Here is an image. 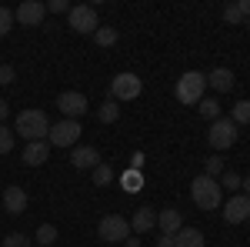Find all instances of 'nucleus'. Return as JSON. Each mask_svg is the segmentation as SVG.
<instances>
[{
    "label": "nucleus",
    "instance_id": "f257e3e1",
    "mask_svg": "<svg viewBox=\"0 0 250 247\" xmlns=\"http://www.w3.org/2000/svg\"><path fill=\"white\" fill-rule=\"evenodd\" d=\"M190 201L200 210H220L224 207V190H220V184H217L213 177L200 174V177L190 180Z\"/></svg>",
    "mask_w": 250,
    "mask_h": 247
},
{
    "label": "nucleus",
    "instance_id": "f03ea898",
    "mask_svg": "<svg viewBox=\"0 0 250 247\" xmlns=\"http://www.w3.org/2000/svg\"><path fill=\"white\" fill-rule=\"evenodd\" d=\"M14 134H20L27 144H30V140H47L50 120H47L43 111H20L17 120H14Z\"/></svg>",
    "mask_w": 250,
    "mask_h": 247
},
{
    "label": "nucleus",
    "instance_id": "7ed1b4c3",
    "mask_svg": "<svg viewBox=\"0 0 250 247\" xmlns=\"http://www.w3.org/2000/svg\"><path fill=\"white\" fill-rule=\"evenodd\" d=\"M204 90H207V74H200V70H187V74H180L177 87H173L177 100L187 104V107L200 104V100H204Z\"/></svg>",
    "mask_w": 250,
    "mask_h": 247
},
{
    "label": "nucleus",
    "instance_id": "20e7f679",
    "mask_svg": "<svg viewBox=\"0 0 250 247\" xmlns=\"http://www.w3.org/2000/svg\"><path fill=\"white\" fill-rule=\"evenodd\" d=\"M67 17H70V30H77L80 37H87V34L94 37L97 27H100V20H97V7H94V3H74Z\"/></svg>",
    "mask_w": 250,
    "mask_h": 247
},
{
    "label": "nucleus",
    "instance_id": "39448f33",
    "mask_svg": "<svg viewBox=\"0 0 250 247\" xmlns=\"http://www.w3.org/2000/svg\"><path fill=\"white\" fill-rule=\"evenodd\" d=\"M97 234H100L104 244H124V241L130 237V221L120 217V214H107V217L97 224Z\"/></svg>",
    "mask_w": 250,
    "mask_h": 247
},
{
    "label": "nucleus",
    "instance_id": "423d86ee",
    "mask_svg": "<svg viewBox=\"0 0 250 247\" xmlns=\"http://www.w3.org/2000/svg\"><path fill=\"white\" fill-rule=\"evenodd\" d=\"M140 90H144V80H140L137 74H130V70H124V74H117L114 80H110V97H114L117 104H124V100H137Z\"/></svg>",
    "mask_w": 250,
    "mask_h": 247
},
{
    "label": "nucleus",
    "instance_id": "0eeeda50",
    "mask_svg": "<svg viewBox=\"0 0 250 247\" xmlns=\"http://www.w3.org/2000/svg\"><path fill=\"white\" fill-rule=\"evenodd\" d=\"M207 144H210L213 151H227L237 144V124H233L230 117H220V120H213L210 131H207Z\"/></svg>",
    "mask_w": 250,
    "mask_h": 247
},
{
    "label": "nucleus",
    "instance_id": "6e6552de",
    "mask_svg": "<svg viewBox=\"0 0 250 247\" xmlns=\"http://www.w3.org/2000/svg\"><path fill=\"white\" fill-rule=\"evenodd\" d=\"M80 120H57L50 134H47V144L50 147H77L80 144Z\"/></svg>",
    "mask_w": 250,
    "mask_h": 247
},
{
    "label": "nucleus",
    "instance_id": "1a4fd4ad",
    "mask_svg": "<svg viewBox=\"0 0 250 247\" xmlns=\"http://www.w3.org/2000/svg\"><path fill=\"white\" fill-rule=\"evenodd\" d=\"M57 111L63 114V120H80L90 111V104H87V97L80 94V90H63L57 97Z\"/></svg>",
    "mask_w": 250,
    "mask_h": 247
},
{
    "label": "nucleus",
    "instance_id": "9d476101",
    "mask_svg": "<svg viewBox=\"0 0 250 247\" xmlns=\"http://www.w3.org/2000/svg\"><path fill=\"white\" fill-rule=\"evenodd\" d=\"M224 221L227 224H244V221H250V197L247 194H233V197H227L224 201Z\"/></svg>",
    "mask_w": 250,
    "mask_h": 247
},
{
    "label": "nucleus",
    "instance_id": "9b49d317",
    "mask_svg": "<svg viewBox=\"0 0 250 247\" xmlns=\"http://www.w3.org/2000/svg\"><path fill=\"white\" fill-rule=\"evenodd\" d=\"M43 17H47V3H40V0H23L14 10V20L23 23V27H40Z\"/></svg>",
    "mask_w": 250,
    "mask_h": 247
},
{
    "label": "nucleus",
    "instance_id": "f8f14e48",
    "mask_svg": "<svg viewBox=\"0 0 250 247\" xmlns=\"http://www.w3.org/2000/svg\"><path fill=\"white\" fill-rule=\"evenodd\" d=\"M70 164H74L77 171H94L97 164H100V151L90 147V144H77V147L70 151Z\"/></svg>",
    "mask_w": 250,
    "mask_h": 247
},
{
    "label": "nucleus",
    "instance_id": "ddd939ff",
    "mask_svg": "<svg viewBox=\"0 0 250 247\" xmlns=\"http://www.w3.org/2000/svg\"><path fill=\"white\" fill-rule=\"evenodd\" d=\"M233 84H237V77L230 67H213L207 74V87H213V94H230Z\"/></svg>",
    "mask_w": 250,
    "mask_h": 247
},
{
    "label": "nucleus",
    "instance_id": "4468645a",
    "mask_svg": "<svg viewBox=\"0 0 250 247\" xmlns=\"http://www.w3.org/2000/svg\"><path fill=\"white\" fill-rule=\"evenodd\" d=\"M3 210L7 214H23L27 210V190L17 187V184H10V187H3Z\"/></svg>",
    "mask_w": 250,
    "mask_h": 247
},
{
    "label": "nucleus",
    "instance_id": "2eb2a0df",
    "mask_svg": "<svg viewBox=\"0 0 250 247\" xmlns=\"http://www.w3.org/2000/svg\"><path fill=\"white\" fill-rule=\"evenodd\" d=\"M47 157H50V144H47V140H30V144L23 147V164H27V167H40Z\"/></svg>",
    "mask_w": 250,
    "mask_h": 247
},
{
    "label": "nucleus",
    "instance_id": "dca6fc26",
    "mask_svg": "<svg viewBox=\"0 0 250 247\" xmlns=\"http://www.w3.org/2000/svg\"><path fill=\"white\" fill-rule=\"evenodd\" d=\"M154 227H157V210L154 207H137L134 221H130V230L134 234H150Z\"/></svg>",
    "mask_w": 250,
    "mask_h": 247
},
{
    "label": "nucleus",
    "instance_id": "f3484780",
    "mask_svg": "<svg viewBox=\"0 0 250 247\" xmlns=\"http://www.w3.org/2000/svg\"><path fill=\"white\" fill-rule=\"evenodd\" d=\"M157 224H160V234H177V230L184 227V217H180V210H173V207H167V210H160L157 214Z\"/></svg>",
    "mask_w": 250,
    "mask_h": 247
},
{
    "label": "nucleus",
    "instance_id": "a211bd4d",
    "mask_svg": "<svg viewBox=\"0 0 250 247\" xmlns=\"http://www.w3.org/2000/svg\"><path fill=\"white\" fill-rule=\"evenodd\" d=\"M173 247H207V241L197 227H180L173 234Z\"/></svg>",
    "mask_w": 250,
    "mask_h": 247
},
{
    "label": "nucleus",
    "instance_id": "6ab92c4d",
    "mask_svg": "<svg viewBox=\"0 0 250 247\" xmlns=\"http://www.w3.org/2000/svg\"><path fill=\"white\" fill-rule=\"evenodd\" d=\"M117 117H120V104H117L114 97H110V100H104V104L97 107V120H100V124H114Z\"/></svg>",
    "mask_w": 250,
    "mask_h": 247
},
{
    "label": "nucleus",
    "instance_id": "aec40b11",
    "mask_svg": "<svg viewBox=\"0 0 250 247\" xmlns=\"http://www.w3.org/2000/svg\"><path fill=\"white\" fill-rule=\"evenodd\" d=\"M230 120L237 124V127H247L250 124V100H237L230 107Z\"/></svg>",
    "mask_w": 250,
    "mask_h": 247
},
{
    "label": "nucleus",
    "instance_id": "412c9836",
    "mask_svg": "<svg viewBox=\"0 0 250 247\" xmlns=\"http://www.w3.org/2000/svg\"><path fill=\"white\" fill-rule=\"evenodd\" d=\"M197 111H200V117H207V120H220V104H217V97H204L200 104H197Z\"/></svg>",
    "mask_w": 250,
    "mask_h": 247
},
{
    "label": "nucleus",
    "instance_id": "4be33fe9",
    "mask_svg": "<svg viewBox=\"0 0 250 247\" xmlns=\"http://www.w3.org/2000/svg\"><path fill=\"white\" fill-rule=\"evenodd\" d=\"M217 184H220V190H233V194H240V187H244V180H240L237 171H224L217 177Z\"/></svg>",
    "mask_w": 250,
    "mask_h": 247
},
{
    "label": "nucleus",
    "instance_id": "5701e85b",
    "mask_svg": "<svg viewBox=\"0 0 250 247\" xmlns=\"http://www.w3.org/2000/svg\"><path fill=\"white\" fill-rule=\"evenodd\" d=\"M120 187L127 190V194H137V190H144V177H140V171H134V167H130V171L120 177Z\"/></svg>",
    "mask_w": 250,
    "mask_h": 247
},
{
    "label": "nucleus",
    "instance_id": "b1692460",
    "mask_svg": "<svg viewBox=\"0 0 250 247\" xmlns=\"http://www.w3.org/2000/svg\"><path fill=\"white\" fill-rule=\"evenodd\" d=\"M90 177H94V184H97V187H107V184L114 180V167L100 160V164H97L94 171H90Z\"/></svg>",
    "mask_w": 250,
    "mask_h": 247
},
{
    "label": "nucleus",
    "instance_id": "393cba45",
    "mask_svg": "<svg viewBox=\"0 0 250 247\" xmlns=\"http://www.w3.org/2000/svg\"><path fill=\"white\" fill-rule=\"evenodd\" d=\"M94 40H97V44H100V47H114L117 40H120V34H117L114 27H97Z\"/></svg>",
    "mask_w": 250,
    "mask_h": 247
},
{
    "label": "nucleus",
    "instance_id": "a878e982",
    "mask_svg": "<svg viewBox=\"0 0 250 247\" xmlns=\"http://www.w3.org/2000/svg\"><path fill=\"white\" fill-rule=\"evenodd\" d=\"M34 241H37V244H43V247H54V241H57V227H54V224H40Z\"/></svg>",
    "mask_w": 250,
    "mask_h": 247
},
{
    "label": "nucleus",
    "instance_id": "bb28decb",
    "mask_svg": "<svg viewBox=\"0 0 250 247\" xmlns=\"http://www.w3.org/2000/svg\"><path fill=\"white\" fill-rule=\"evenodd\" d=\"M224 171H227V167H224V160H220V157H207V160H204V174L213 177V180H217Z\"/></svg>",
    "mask_w": 250,
    "mask_h": 247
},
{
    "label": "nucleus",
    "instance_id": "cd10ccee",
    "mask_svg": "<svg viewBox=\"0 0 250 247\" xmlns=\"http://www.w3.org/2000/svg\"><path fill=\"white\" fill-rule=\"evenodd\" d=\"M14 137H17V134L10 131L7 124H0V154H10V151H14Z\"/></svg>",
    "mask_w": 250,
    "mask_h": 247
},
{
    "label": "nucleus",
    "instance_id": "c85d7f7f",
    "mask_svg": "<svg viewBox=\"0 0 250 247\" xmlns=\"http://www.w3.org/2000/svg\"><path fill=\"white\" fill-rule=\"evenodd\" d=\"M224 20H227V23H244V10H240V3H227V7H224Z\"/></svg>",
    "mask_w": 250,
    "mask_h": 247
},
{
    "label": "nucleus",
    "instance_id": "c756f323",
    "mask_svg": "<svg viewBox=\"0 0 250 247\" xmlns=\"http://www.w3.org/2000/svg\"><path fill=\"white\" fill-rule=\"evenodd\" d=\"M10 27H14V10L0 7V37H7V34H10Z\"/></svg>",
    "mask_w": 250,
    "mask_h": 247
},
{
    "label": "nucleus",
    "instance_id": "7c9ffc66",
    "mask_svg": "<svg viewBox=\"0 0 250 247\" xmlns=\"http://www.w3.org/2000/svg\"><path fill=\"white\" fill-rule=\"evenodd\" d=\"M3 247H30V241H27V234H17L14 230V234L3 237Z\"/></svg>",
    "mask_w": 250,
    "mask_h": 247
},
{
    "label": "nucleus",
    "instance_id": "2f4dec72",
    "mask_svg": "<svg viewBox=\"0 0 250 247\" xmlns=\"http://www.w3.org/2000/svg\"><path fill=\"white\" fill-rule=\"evenodd\" d=\"M70 7L74 3H67V0H50L47 3V14H70Z\"/></svg>",
    "mask_w": 250,
    "mask_h": 247
},
{
    "label": "nucleus",
    "instance_id": "473e14b6",
    "mask_svg": "<svg viewBox=\"0 0 250 247\" xmlns=\"http://www.w3.org/2000/svg\"><path fill=\"white\" fill-rule=\"evenodd\" d=\"M14 77H17V70H14L10 64H0V87H7V84H14Z\"/></svg>",
    "mask_w": 250,
    "mask_h": 247
},
{
    "label": "nucleus",
    "instance_id": "72a5a7b5",
    "mask_svg": "<svg viewBox=\"0 0 250 247\" xmlns=\"http://www.w3.org/2000/svg\"><path fill=\"white\" fill-rule=\"evenodd\" d=\"M157 247H173V237H170V234H160V241H157Z\"/></svg>",
    "mask_w": 250,
    "mask_h": 247
},
{
    "label": "nucleus",
    "instance_id": "f704fd0d",
    "mask_svg": "<svg viewBox=\"0 0 250 247\" xmlns=\"http://www.w3.org/2000/svg\"><path fill=\"white\" fill-rule=\"evenodd\" d=\"M7 114H10V104H7V100H0V124L7 120Z\"/></svg>",
    "mask_w": 250,
    "mask_h": 247
},
{
    "label": "nucleus",
    "instance_id": "c9c22d12",
    "mask_svg": "<svg viewBox=\"0 0 250 247\" xmlns=\"http://www.w3.org/2000/svg\"><path fill=\"white\" fill-rule=\"evenodd\" d=\"M240 3V10H244V17H250V0H237Z\"/></svg>",
    "mask_w": 250,
    "mask_h": 247
},
{
    "label": "nucleus",
    "instance_id": "e433bc0d",
    "mask_svg": "<svg viewBox=\"0 0 250 247\" xmlns=\"http://www.w3.org/2000/svg\"><path fill=\"white\" fill-rule=\"evenodd\" d=\"M244 194H247V197H250V174H247V177H244Z\"/></svg>",
    "mask_w": 250,
    "mask_h": 247
},
{
    "label": "nucleus",
    "instance_id": "4c0bfd02",
    "mask_svg": "<svg viewBox=\"0 0 250 247\" xmlns=\"http://www.w3.org/2000/svg\"><path fill=\"white\" fill-rule=\"evenodd\" d=\"M244 23H247V30H250V17H247V20H244Z\"/></svg>",
    "mask_w": 250,
    "mask_h": 247
},
{
    "label": "nucleus",
    "instance_id": "58836bf2",
    "mask_svg": "<svg viewBox=\"0 0 250 247\" xmlns=\"http://www.w3.org/2000/svg\"><path fill=\"white\" fill-rule=\"evenodd\" d=\"M37 247H43V244H37Z\"/></svg>",
    "mask_w": 250,
    "mask_h": 247
}]
</instances>
